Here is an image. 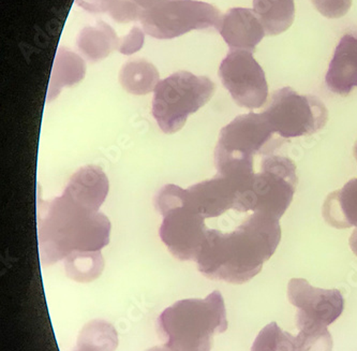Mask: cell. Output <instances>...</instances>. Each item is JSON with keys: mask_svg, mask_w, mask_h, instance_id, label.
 I'll return each mask as SVG.
<instances>
[{"mask_svg": "<svg viewBox=\"0 0 357 351\" xmlns=\"http://www.w3.org/2000/svg\"><path fill=\"white\" fill-rule=\"evenodd\" d=\"M253 11L266 36H278L294 22V0H253Z\"/></svg>", "mask_w": 357, "mask_h": 351, "instance_id": "18", "label": "cell"}, {"mask_svg": "<svg viewBox=\"0 0 357 351\" xmlns=\"http://www.w3.org/2000/svg\"><path fill=\"white\" fill-rule=\"evenodd\" d=\"M77 5L91 13H107L119 23L139 21L153 0H75Z\"/></svg>", "mask_w": 357, "mask_h": 351, "instance_id": "20", "label": "cell"}, {"mask_svg": "<svg viewBox=\"0 0 357 351\" xmlns=\"http://www.w3.org/2000/svg\"><path fill=\"white\" fill-rule=\"evenodd\" d=\"M311 3L322 15L328 19H340L352 7V0H311Z\"/></svg>", "mask_w": 357, "mask_h": 351, "instance_id": "25", "label": "cell"}, {"mask_svg": "<svg viewBox=\"0 0 357 351\" xmlns=\"http://www.w3.org/2000/svg\"><path fill=\"white\" fill-rule=\"evenodd\" d=\"M86 73V66L83 59L67 47H61L56 54L50 80L47 100L51 101L57 97L61 89L73 87L84 79Z\"/></svg>", "mask_w": 357, "mask_h": 351, "instance_id": "17", "label": "cell"}, {"mask_svg": "<svg viewBox=\"0 0 357 351\" xmlns=\"http://www.w3.org/2000/svg\"><path fill=\"white\" fill-rule=\"evenodd\" d=\"M222 14L211 3L197 0H153L139 21L155 39H173L195 29L220 31Z\"/></svg>", "mask_w": 357, "mask_h": 351, "instance_id": "8", "label": "cell"}, {"mask_svg": "<svg viewBox=\"0 0 357 351\" xmlns=\"http://www.w3.org/2000/svg\"><path fill=\"white\" fill-rule=\"evenodd\" d=\"M323 217L337 229L357 228V179H352L338 191L327 195L322 207Z\"/></svg>", "mask_w": 357, "mask_h": 351, "instance_id": "15", "label": "cell"}, {"mask_svg": "<svg viewBox=\"0 0 357 351\" xmlns=\"http://www.w3.org/2000/svg\"><path fill=\"white\" fill-rule=\"evenodd\" d=\"M144 33L141 28H132L130 33L121 38L119 51L123 55H131L141 50L144 45Z\"/></svg>", "mask_w": 357, "mask_h": 351, "instance_id": "26", "label": "cell"}, {"mask_svg": "<svg viewBox=\"0 0 357 351\" xmlns=\"http://www.w3.org/2000/svg\"><path fill=\"white\" fill-rule=\"evenodd\" d=\"M219 77L233 100L245 109H260L268 98L264 70L251 52L230 51L221 61Z\"/></svg>", "mask_w": 357, "mask_h": 351, "instance_id": "10", "label": "cell"}, {"mask_svg": "<svg viewBox=\"0 0 357 351\" xmlns=\"http://www.w3.org/2000/svg\"><path fill=\"white\" fill-rule=\"evenodd\" d=\"M353 151H354V157L355 158H356L357 160V142L355 143L354 149H353Z\"/></svg>", "mask_w": 357, "mask_h": 351, "instance_id": "29", "label": "cell"}, {"mask_svg": "<svg viewBox=\"0 0 357 351\" xmlns=\"http://www.w3.org/2000/svg\"><path fill=\"white\" fill-rule=\"evenodd\" d=\"M185 193L195 212L206 221L235 209L238 189L227 177L217 174L213 179L192 185L185 189Z\"/></svg>", "mask_w": 357, "mask_h": 351, "instance_id": "12", "label": "cell"}, {"mask_svg": "<svg viewBox=\"0 0 357 351\" xmlns=\"http://www.w3.org/2000/svg\"><path fill=\"white\" fill-rule=\"evenodd\" d=\"M280 241L279 219L255 212L232 232L208 229L195 262L207 278L245 284L262 271Z\"/></svg>", "mask_w": 357, "mask_h": 351, "instance_id": "2", "label": "cell"}, {"mask_svg": "<svg viewBox=\"0 0 357 351\" xmlns=\"http://www.w3.org/2000/svg\"><path fill=\"white\" fill-rule=\"evenodd\" d=\"M297 186L296 165L288 157L271 154L250 184L237 193L235 211L259 212L280 219L293 201Z\"/></svg>", "mask_w": 357, "mask_h": 351, "instance_id": "7", "label": "cell"}, {"mask_svg": "<svg viewBox=\"0 0 357 351\" xmlns=\"http://www.w3.org/2000/svg\"><path fill=\"white\" fill-rule=\"evenodd\" d=\"M147 351H171L169 349H167L165 346L160 347H153V348L149 349Z\"/></svg>", "mask_w": 357, "mask_h": 351, "instance_id": "28", "label": "cell"}, {"mask_svg": "<svg viewBox=\"0 0 357 351\" xmlns=\"http://www.w3.org/2000/svg\"><path fill=\"white\" fill-rule=\"evenodd\" d=\"M119 346L116 330L109 322L93 320L84 327L73 351H115Z\"/></svg>", "mask_w": 357, "mask_h": 351, "instance_id": "21", "label": "cell"}, {"mask_svg": "<svg viewBox=\"0 0 357 351\" xmlns=\"http://www.w3.org/2000/svg\"><path fill=\"white\" fill-rule=\"evenodd\" d=\"M101 167L87 165L70 179L63 195L47 203L39 219L42 262L51 265L82 253H101L109 243L111 223L100 207L109 193Z\"/></svg>", "mask_w": 357, "mask_h": 351, "instance_id": "1", "label": "cell"}, {"mask_svg": "<svg viewBox=\"0 0 357 351\" xmlns=\"http://www.w3.org/2000/svg\"><path fill=\"white\" fill-rule=\"evenodd\" d=\"M77 43L81 53L89 61H98L119 50L121 39L109 24L100 21L95 26L83 28Z\"/></svg>", "mask_w": 357, "mask_h": 351, "instance_id": "16", "label": "cell"}, {"mask_svg": "<svg viewBox=\"0 0 357 351\" xmlns=\"http://www.w3.org/2000/svg\"><path fill=\"white\" fill-rule=\"evenodd\" d=\"M299 330L295 336V351H332L333 338L326 326L309 322L296 321Z\"/></svg>", "mask_w": 357, "mask_h": 351, "instance_id": "23", "label": "cell"}, {"mask_svg": "<svg viewBox=\"0 0 357 351\" xmlns=\"http://www.w3.org/2000/svg\"><path fill=\"white\" fill-rule=\"evenodd\" d=\"M215 91L216 85L208 77L177 71L157 84L153 91V117L163 133H177L189 115L211 100Z\"/></svg>", "mask_w": 357, "mask_h": 351, "instance_id": "6", "label": "cell"}, {"mask_svg": "<svg viewBox=\"0 0 357 351\" xmlns=\"http://www.w3.org/2000/svg\"><path fill=\"white\" fill-rule=\"evenodd\" d=\"M227 310L220 291L205 299H185L161 313L158 330L171 351H211L213 336L227 330Z\"/></svg>", "mask_w": 357, "mask_h": 351, "instance_id": "3", "label": "cell"}, {"mask_svg": "<svg viewBox=\"0 0 357 351\" xmlns=\"http://www.w3.org/2000/svg\"><path fill=\"white\" fill-rule=\"evenodd\" d=\"M295 336L283 331L277 322H271L259 333L251 351H295Z\"/></svg>", "mask_w": 357, "mask_h": 351, "instance_id": "24", "label": "cell"}, {"mask_svg": "<svg viewBox=\"0 0 357 351\" xmlns=\"http://www.w3.org/2000/svg\"><path fill=\"white\" fill-rule=\"evenodd\" d=\"M155 207L163 217L159 237L169 253L181 261H195L208 228L189 202L185 189L165 185L155 195Z\"/></svg>", "mask_w": 357, "mask_h": 351, "instance_id": "5", "label": "cell"}, {"mask_svg": "<svg viewBox=\"0 0 357 351\" xmlns=\"http://www.w3.org/2000/svg\"><path fill=\"white\" fill-rule=\"evenodd\" d=\"M282 139L317 133L328 121V111L317 96L301 95L291 87L275 91L262 113Z\"/></svg>", "mask_w": 357, "mask_h": 351, "instance_id": "9", "label": "cell"}, {"mask_svg": "<svg viewBox=\"0 0 357 351\" xmlns=\"http://www.w3.org/2000/svg\"><path fill=\"white\" fill-rule=\"evenodd\" d=\"M119 82L128 93L141 96L155 91L160 80L158 70L153 64L145 59H135L123 66Z\"/></svg>", "mask_w": 357, "mask_h": 351, "instance_id": "19", "label": "cell"}, {"mask_svg": "<svg viewBox=\"0 0 357 351\" xmlns=\"http://www.w3.org/2000/svg\"><path fill=\"white\" fill-rule=\"evenodd\" d=\"M63 261L68 276L79 283H89L98 278L105 268L101 253L71 255Z\"/></svg>", "mask_w": 357, "mask_h": 351, "instance_id": "22", "label": "cell"}, {"mask_svg": "<svg viewBox=\"0 0 357 351\" xmlns=\"http://www.w3.org/2000/svg\"><path fill=\"white\" fill-rule=\"evenodd\" d=\"M275 135L262 113H248L233 119L219 135L215 149L217 174L238 184L249 181L255 173V156L274 154L284 141Z\"/></svg>", "mask_w": 357, "mask_h": 351, "instance_id": "4", "label": "cell"}, {"mask_svg": "<svg viewBox=\"0 0 357 351\" xmlns=\"http://www.w3.org/2000/svg\"><path fill=\"white\" fill-rule=\"evenodd\" d=\"M325 81L328 89L337 95H349L357 87V31L341 38Z\"/></svg>", "mask_w": 357, "mask_h": 351, "instance_id": "14", "label": "cell"}, {"mask_svg": "<svg viewBox=\"0 0 357 351\" xmlns=\"http://www.w3.org/2000/svg\"><path fill=\"white\" fill-rule=\"evenodd\" d=\"M220 35L230 51H255L266 36L255 11L247 8H232L222 17Z\"/></svg>", "mask_w": 357, "mask_h": 351, "instance_id": "13", "label": "cell"}, {"mask_svg": "<svg viewBox=\"0 0 357 351\" xmlns=\"http://www.w3.org/2000/svg\"><path fill=\"white\" fill-rule=\"evenodd\" d=\"M350 247L353 253L357 256V228L353 231L352 235L350 237Z\"/></svg>", "mask_w": 357, "mask_h": 351, "instance_id": "27", "label": "cell"}, {"mask_svg": "<svg viewBox=\"0 0 357 351\" xmlns=\"http://www.w3.org/2000/svg\"><path fill=\"white\" fill-rule=\"evenodd\" d=\"M288 299L297 308L296 321H309L328 327L344 312V299L340 291L316 288L304 278L291 279Z\"/></svg>", "mask_w": 357, "mask_h": 351, "instance_id": "11", "label": "cell"}]
</instances>
